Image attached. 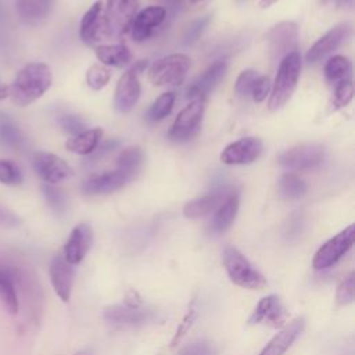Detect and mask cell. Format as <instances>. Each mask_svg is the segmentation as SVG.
<instances>
[{
  "mask_svg": "<svg viewBox=\"0 0 355 355\" xmlns=\"http://www.w3.org/2000/svg\"><path fill=\"white\" fill-rule=\"evenodd\" d=\"M223 266L232 283L248 290H262L266 287V277L252 266V263L236 247L226 245L222 254Z\"/></svg>",
  "mask_w": 355,
  "mask_h": 355,
  "instance_id": "3",
  "label": "cell"
},
{
  "mask_svg": "<svg viewBox=\"0 0 355 355\" xmlns=\"http://www.w3.org/2000/svg\"><path fill=\"white\" fill-rule=\"evenodd\" d=\"M205 110V100L194 98L191 100L175 118L168 137L172 141H187L194 137L201 128V122L204 118Z\"/></svg>",
  "mask_w": 355,
  "mask_h": 355,
  "instance_id": "8",
  "label": "cell"
},
{
  "mask_svg": "<svg viewBox=\"0 0 355 355\" xmlns=\"http://www.w3.org/2000/svg\"><path fill=\"white\" fill-rule=\"evenodd\" d=\"M270 92V79L268 76H258V79L255 80V85L252 87L251 96L254 98L255 103H261L266 98V96Z\"/></svg>",
  "mask_w": 355,
  "mask_h": 355,
  "instance_id": "42",
  "label": "cell"
},
{
  "mask_svg": "<svg viewBox=\"0 0 355 355\" xmlns=\"http://www.w3.org/2000/svg\"><path fill=\"white\" fill-rule=\"evenodd\" d=\"M101 136H103V129H100V128L83 130V132L72 136L71 139H68L65 143V147L71 153L80 154V155H89V154H93L94 150L97 148Z\"/></svg>",
  "mask_w": 355,
  "mask_h": 355,
  "instance_id": "27",
  "label": "cell"
},
{
  "mask_svg": "<svg viewBox=\"0 0 355 355\" xmlns=\"http://www.w3.org/2000/svg\"><path fill=\"white\" fill-rule=\"evenodd\" d=\"M51 69L44 62L26 64L14 78L8 87V96L12 101L25 107L40 98L51 86Z\"/></svg>",
  "mask_w": 355,
  "mask_h": 355,
  "instance_id": "1",
  "label": "cell"
},
{
  "mask_svg": "<svg viewBox=\"0 0 355 355\" xmlns=\"http://www.w3.org/2000/svg\"><path fill=\"white\" fill-rule=\"evenodd\" d=\"M227 69V64L226 61H215L212 62L200 76H197L191 85L187 87V98H202L205 100V97L218 86L219 80L223 78V75L226 73Z\"/></svg>",
  "mask_w": 355,
  "mask_h": 355,
  "instance_id": "19",
  "label": "cell"
},
{
  "mask_svg": "<svg viewBox=\"0 0 355 355\" xmlns=\"http://www.w3.org/2000/svg\"><path fill=\"white\" fill-rule=\"evenodd\" d=\"M24 180L19 166L10 159H0V183L6 186H18Z\"/></svg>",
  "mask_w": 355,
  "mask_h": 355,
  "instance_id": "36",
  "label": "cell"
},
{
  "mask_svg": "<svg viewBox=\"0 0 355 355\" xmlns=\"http://www.w3.org/2000/svg\"><path fill=\"white\" fill-rule=\"evenodd\" d=\"M19 223L17 215L14 212H11L10 209H7L6 207L0 205V226L4 227H14Z\"/></svg>",
  "mask_w": 355,
  "mask_h": 355,
  "instance_id": "45",
  "label": "cell"
},
{
  "mask_svg": "<svg viewBox=\"0 0 355 355\" xmlns=\"http://www.w3.org/2000/svg\"><path fill=\"white\" fill-rule=\"evenodd\" d=\"M6 97H8V86H6V85L0 80V100H4Z\"/></svg>",
  "mask_w": 355,
  "mask_h": 355,
  "instance_id": "48",
  "label": "cell"
},
{
  "mask_svg": "<svg viewBox=\"0 0 355 355\" xmlns=\"http://www.w3.org/2000/svg\"><path fill=\"white\" fill-rule=\"evenodd\" d=\"M139 0H107L101 12V37L119 39L129 32Z\"/></svg>",
  "mask_w": 355,
  "mask_h": 355,
  "instance_id": "4",
  "label": "cell"
},
{
  "mask_svg": "<svg viewBox=\"0 0 355 355\" xmlns=\"http://www.w3.org/2000/svg\"><path fill=\"white\" fill-rule=\"evenodd\" d=\"M232 191H227L226 189H218L208 194L197 197V198L186 202V205L183 207V215L186 218H191V219L207 216L211 212L216 211L218 207L226 200V197Z\"/></svg>",
  "mask_w": 355,
  "mask_h": 355,
  "instance_id": "22",
  "label": "cell"
},
{
  "mask_svg": "<svg viewBox=\"0 0 355 355\" xmlns=\"http://www.w3.org/2000/svg\"><path fill=\"white\" fill-rule=\"evenodd\" d=\"M351 61L344 55H334L329 58L324 65V76L330 85H337L341 80L349 79Z\"/></svg>",
  "mask_w": 355,
  "mask_h": 355,
  "instance_id": "31",
  "label": "cell"
},
{
  "mask_svg": "<svg viewBox=\"0 0 355 355\" xmlns=\"http://www.w3.org/2000/svg\"><path fill=\"white\" fill-rule=\"evenodd\" d=\"M176 100L175 92H165L162 93L148 108L147 119L151 122H158L168 116L173 108Z\"/></svg>",
  "mask_w": 355,
  "mask_h": 355,
  "instance_id": "33",
  "label": "cell"
},
{
  "mask_svg": "<svg viewBox=\"0 0 355 355\" xmlns=\"http://www.w3.org/2000/svg\"><path fill=\"white\" fill-rule=\"evenodd\" d=\"M146 61H139L135 64L130 69L122 73L119 78L115 94H114V107L118 112L126 114L129 112L140 97V82H139V73L146 68Z\"/></svg>",
  "mask_w": 355,
  "mask_h": 355,
  "instance_id": "11",
  "label": "cell"
},
{
  "mask_svg": "<svg viewBox=\"0 0 355 355\" xmlns=\"http://www.w3.org/2000/svg\"><path fill=\"white\" fill-rule=\"evenodd\" d=\"M42 191H43V196H44L47 204L50 205V208L55 214L62 215L67 209V198H65V194L62 193V190H60L54 184L43 183Z\"/></svg>",
  "mask_w": 355,
  "mask_h": 355,
  "instance_id": "35",
  "label": "cell"
},
{
  "mask_svg": "<svg viewBox=\"0 0 355 355\" xmlns=\"http://www.w3.org/2000/svg\"><path fill=\"white\" fill-rule=\"evenodd\" d=\"M104 320L116 329H133L153 323L158 319V312L150 308H132L128 305H111L103 312Z\"/></svg>",
  "mask_w": 355,
  "mask_h": 355,
  "instance_id": "9",
  "label": "cell"
},
{
  "mask_svg": "<svg viewBox=\"0 0 355 355\" xmlns=\"http://www.w3.org/2000/svg\"><path fill=\"white\" fill-rule=\"evenodd\" d=\"M354 97V85L351 82V79H345L341 80L336 85L334 89V105L337 108H343L347 107L351 100Z\"/></svg>",
  "mask_w": 355,
  "mask_h": 355,
  "instance_id": "39",
  "label": "cell"
},
{
  "mask_svg": "<svg viewBox=\"0 0 355 355\" xmlns=\"http://www.w3.org/2000/svg\"><path fill=\"white\" fill-rule=\"evenodd\" d=\"M258 72L254 69H244L240 72V75L236 79V85H234V90L239 96L241 97H247L251 94L252 87L255 85V80L258 79Z\"/></svg>",
  "mask_w": 355,
  "mask_h": 355,
  "instance_id": "38",
  "label": "cell"
},
{
  "mask_svg": "<svg viewBox=\"0 0 355 355\" xmlns=\"http://www.w3.org/2000/svg\"><path fill=\"white\" fill-rule=\"evenodd\" d=\"M162 1H164V3H168L171 7H178V6L182 4L183 0H162Z\"/></svg>",
  "mask_w": 355,
  "mask_h": 355,
  "instance_id": "50",
  "label": "cell"
},
{
  "mask_svg": "<svg viewBox=\"0 0 355 355\" xmlns=\"http://www.w3.org/2000/svg\"><path fill=\"white\" fill-rule=\"evenodd\" d=\"M15 270V266L0 263V300L11 315H17L19 309Z\"/></svg>",
  "mask_w": 355,
  "mask_h": 355,
  "instance_id": "24",
  "label": "cell"
},
{
  "mask_svg": "<svg viewBox=\"0 0 355 355\" xmlns=\"http://www.w3.org/2000/svg\"><path fill=\"white\" fill-rule=\"evenodd\" d=\"M53 7V0H17L15 8L19 18L29 24L36 25L47 18Z\"/></svg>",
  "mask_w": 355,
  "mask_h": 355,
  "instance_id": "26",
  "label": "cell"
},
{
  "mask_svg": "<svg viewBox=\"0 0 355 355\" xmlns=\"http://www.w3.org/2000/svg\"><path fill=\"white\" fill-rule=\"evenodd\" d=\"M354 294H355V273L351 272L338 284L336 291V301L338 305L351 304L354 301Z\"/></svg>",
  "mask_w": 355,
  "mask_h": 355,
  "instance_id": "37",
  "label": "cell"
},
{
  "mask_svg": "<svg viewBox=\"0 0 355 355\" xmlns=\"http://www.w3.org/2000/svg\"><path fill=\"white\" fill-rule=\"evenodd\" d=\"M208 22H209V17H204V18L196 21V22L187 29L186 36H184V43H186V44L194 43V42L200 37V35L202 33V31H204V28L207 26Z\"/></svg>",
  "mask_w": 355,
  "mask_h": 355,
  "instance_id": "43",
  "label": "cell"
},
{
  "mask_svg": "<svg viewBox=\"0 0 355 355\" xmlns=\"http://www.w3.org/2000/svg\"><path fill=\"white\" fill-rule=\"evenodd\" d=\"M97 60L105 67L122 68L130 62V51L126 44H103L96 49Z\"/></svg>",
  "mask_w": 355,
  "mask_h": 355,
  "instance_id": "28",
  "label": "cell"
},
{
  "mask_svg": "<svg viewBox=\"0 0 355 355\" xmlns=\"http://www.w3.org/2000/svg\"><path fill=\"white\" fill-rule=\"evenodd\" d=\"M196 319H197V311H196L194 305L191 304L190 308H189V311H187L186 315L183 316L180 324L178 326L176 333L173 334V338H172V341H171V347H176V345L182 341V338L186 336V333H189V330H190L191 326L194 324Z\"/></svg>",
  "mask_w": 355,
  "mask_h": 355,
  "instance_id": "40",
  "label": "cell"
},
{
  "mask_svg": "<svg viewBox=\"0 0 355 355\" xmlns=\"http://www.w3.org/2000/svg\"><path fill=\"white\" fill-rule=\"evenodd\" d=\"M111 79V71L108 67L105 65H100V64H93L92 67H89V69L86 71V82L87 86L93 90H101L103 87L107 86V83Z\"/></svg>",
  "mask_w": 355,
  "mask_h": 355,
  "instance_id": "34",
  "label": "cell"
},
{
  "mask_svg": "<svg viewBox=\"0 0 355 355\" xmlns=\"http://www.w3.org/2000/svg\"><path fill=\"white\" fill-rule=\"evenodd\" d=\"M33 168L39 178L49 184H57L73 176V169L67 161L47 151H39L33 155Z\"/></svg>",
  "mask_w": 355,
  "mask_h": 355,
  "instance_id": "12",
  "label": "cell"
},
{
  "mask_svg": "<svg viewBox=\"0 0 355 355\" xmlns=\"http://www.w3.org/2000/svg\"><path fill=\"white\" fill-rule=\"evenodd\" d=\"M355 239V226L349 225L331 239H329L324 244H322L313 255L312 266L316 270H323L331 268L337 263L352 247Z\"/></svg>",
  "mask_w": 355,
  "mask_h": 355,
  "instance_id": "7",
  "label": "cell"
},
{
  "mask_svg": "<svg viewBox=\"0 0 355 355\" xmlns=\"http://www.w3.org/2000/svg\"><path fill=\"white\" fill-rule=\"evenodd\" d=\"M0 141L11 150H24L26 147L25 135L6 114H0Z\"/></svg>",
  "mask_w": 355,
  "mask_h": 355,
  "instance_id": "29",
  "label": "cell"
},
{
  "mask_svg": "<svg viewBox=\"0 0 355 355\" xmlns=\"http://www.w3.org/2000/svg\"><path fill=\"white\" fill-rule=\"evenodd\" d=\"M93 241L92 227L87 223H79L75 226L64 245L62 255L71 265H78L86 257Z\"/></svg>",
  "mask_w": 355,
  "mask_h": 355,
  "instance_id": "18",
  "label": "cell"
},
{
  "mask_svg": "<svg viewBox=\"0 0 355 355\" xmlns=\"http://www.w3.org/2000/svg\"><path fill=\"white\" fill-rule=\"evenodd\" d=\"M50 280L55 294L60 297L61 301L68 302L72 293L73 279H75V269L73 265L68 263L62 254H57L50 261Z\"/></svg>",
  "mask_w": 355,
  "mask_h": 355,
  "instance_id": "17",
  "label": "cell"
},
{
  "mask_svg": "<svg viewBox=\"0 0 355 355\" xmlns=\"http://www.w3.org/2000/svg\"><path fill=\"white\" fill-rule=\"evenodd\" d=\"M263 144L259 137L245 136L227 144L222 154L220 161L226 165H248L259 158Z\"/></svg>",
  "mask_w": 355,
  "mask_h": 355,
  "instance_id": "14",
  "label": "cell"
},
{
  "mask_svg": "<svg viewBox=\"0 0 355 355\" xmlns=\"http://www.w3.org/2000/svg\"><path fill=\"white\" fill-rule=\"evenodd\" d=\"M324 3H330L334 4L336 7H345V8H352L354 6V0H323Z\"/></svg>",
  "mask_w": 355,
  "mask_h": 355,
  "instance_id": "47",
  "label": "cell"
},
{
  "mask_svg": "<svg viewBox=\"0 0 355 355\" xmlns=\"http://www.w3.org/2000/svg\"><path fill=\"white\" fill-rule=\"evenodd\" d=\"M212 352L211 347L205 341H197L186 345L178 355H209Z\"/></svg>",
  "mask_w": 355,
  "mask_h": 355,
  "instance_id": "44",
  "label": "cell"
},
{
  "mask_svg": "<svg viewBox=\"0 0 355 355\" xmlns=\"http://www.w3.org/2000/svg\"><path fill=\"white\" fill-rule=\"evenodd\" d=\"M288 312L282 300L276 294L266 295L259 300L254 312L248 318V324H263L272 329L283 327L287 322Z\"/></svg>",
  "mask_w": 355,
  "mask_h": 355,
  "instance_id": "13",
  "label": "cell"
},
{
  "mask_svg": "<svg viewBox=\"0 0 355 355\" xmlns=\"http://www.w3.org/2000/svg\"><path fill=\"white\" fill-rule=\"evenodd\" d=\"M300 73L301 55L298 51H293L287 54L279 64V69L268 101V108L270 111H279L287 104L294 90L297 89Z\"/></svg>",
  "mask_w": 355,
  "mask_h": 355,
  "instance_id": "2",
  "label": "cell"
},
{
  "mask_svg": "<svg viewBox=\"0 0 355 355\" xmlns=\"http://www.w3.org/2000/svg\"><path fill=\"white\" fill-rule=\"evenodd\" d=\"M73 355H93V352L90 349H80V351H78Z\"/></svg>",
  "mask_w": 355,
  "mask_h": 355,
  "instance_id": "51",
  "label": "cell"
},
{
  "mask_svg": "<svg viewBox=\"0 0 355 355\" xmlns=\"http://www.w3.org/2000/svg\"><path fill=\"white\" fill-rule=\"evenodd\" d=\"M129 180V176L116 169L112 172H105L87 178L82 184V191L87 196L110 194L122 189Z\"/></svg>",
  "mask_w": 355,
  "mask_h": 355,
  "instance_id": "20",
  "label": "cell"
},
{
  "mask_svg": "<svg viewBox=\"0 0 355 355\" xmlns=\"http://www.w3.org/2000/svg\"><path fill=\"white\" fill-rule=\"evenodd\" d=\"M125 305L128 306H132V308H139L143 305V301H141V297L139 295V293L133 288H130L126 295H125V301H123Z\"/></svg>",
  "mask_w": 355,
  "mask_h": 355,
  "instance_id": "46",
  "label": "cell"
},
{
  "mask_svg": "<svg viewBox=\"0 0 355 355\" xmlns=\"http://www.w3.org/2000/svg\"><path fill=\"white\" fill-rule=\"evenodd\" d=\"M190 69V58L183 53L169 54L148 68V79L155 86H180Z\"/></svg>",
  "mask_w": 355,
  "mask_h": 355,
  "instance_id": "5",
  "label": "cell"
},
{
  "mask_svg": "<svg viewBox=\"0 0 355 355\" xmlns=\"http://www.w3.org/2000/svg\"><path fill=\"white\" fill-rule=\"evenodd\" d=\"M239 205H240L239 194L236 191H232L226 197V200L218 207L212 220L208 225V233L211 236H219L225 233L234 222L239 212Z\"/></svg>",
  "mask_w": 355,
  "mask_h": 355,
  "instance_id": "23",
  "label": "cell"
},
{
  "mask_svg": "<svg viewBox=\"0 0 355 355\" xmlns=\"http://www.w3.org/2000/svg\"><path fill=\"white\" fill-rule=\"evenodd\" d=\"M144 161V155L140 147L130 146L121 151L116 158V169L123 172L126 176L133 179V176L140 171Z\"/></svg>",
  "mask_w": 355,
  "mask_h": 355,
  "instance_id": "30",
  "label": "cell"
},
{
  "mask_svg": "<svg viewBox=\"0 0 355 355\" xmlns=\"http://www.w3.org/2000/svg\"><path fill=\"white\" fill-rule=\"evenodd\" d=\"M191 4H198V3H202V1H205V0H189Z\"/></svg>",
  "mask_w": 355,
  "mask_h": 355,
  "instance_id": "52",
  "label": "cell"
},
{
  "mask_svg": "<svg viewBox=\"0 0 355 355\" xmlns=\"http://www.w3.org/2000/svg\"><path fill=\"white\" fill-rule=\"evenodd\" d=\"M298 39L300 28L294 21H283L272 26L266 36L270 60L280 62L287 54L297 51Z\"/></svg>",
  "mask_w": 355,
  "mask_h": 355,
  "instance_id": "10",
  "label": "cell"
},
{
  "mask_svg": "<svg viewBox=\"0 0 355 355\" xmlns=\"http://www.w3.org/2000/svg\"><path fill=\"white\" fill-rule=\"evenodd\" d=\"M324 147L319 143H301L279 154L277 162L286 171L304 172L319 166L324 159Z\"/></svg>",
  "mask_w": 355,
  "mask_h": 355,
  "instance_id": "6",
  "label": "cell"
},
{
  "mask_svg": "<svg viewBox=\"0 0 355 355\" xmlns=\"http://www.w3.org/2000/svg\"><path fill=\"white\" fill-rule=\"evenodd\" d=\"M103 1L97 0L82 17L80 21V39L86 44H94L101 40V12Z\"/></svg>",
  "mask_w": 355,
  "mask_h": 355,
  "instance_id": "25",
  "label": "cell"
},
{
  "mask_svg": "<svg viewBox=\"0 0 355 355\" xmlns=\"http://www.w3.org/2000/svg\"><path fill=\"white\" fill-rule=\"evenodd\" d=\"M306 183L293 172L283 173L279 180V193L283 198L297 200L306 193Z\"/></svg>",
  "mask_w": 355,
  "mask_h": 355,
  "instance_id": "32",
  "label": "cell"
},
{
  "mask_svg": "<svg viewBox=\"0 0 355 355\" xmlns=\"http://www.w3.org/2000/svg\"><path fill=\"white\" fill-rule=\"evenodd\" d=\"M304 326V318H295L269 340V343L262 348L259 355H283L302 333Z\"/></svg>",
  "mask_w": 355,
  "mask_h": 355,
  "instance_id": "21",
  "label": "cell"
},
{
  "mask_svg": "<svg viewBox=\"0 0 355 355\" xmlns=\"http://www.w3.org/2000/svg\"><path fill=\"white\" fill-rule=\"evenodd\" d=\"M351 35V25L349 24H340L327 31L323 36H320L306 51L305 60L309 64H315L323 60L326 55L336 51Z\"/></svg>",
  "mask_w": 355,
  "mask_h": 355,
  "instance_id": "15",
  "label": "cell"
},
{
  "mask_svg": "<svg viewBox=\"0 0 355 355\" xmlns=\"http://www.w3.org/2000/svg\"><path fill=\"white\" fill-rule=\"evenodd\" d=\"M276 1H279V0H259V6H261L262 8H268V7H270L272 4H275Z\"/></svg>",
  "mask_w": 355,
  "mask_h": 355,
  "instance_id": "49",
  "label": "cell"
},
{
  "mask_svg": "<svg viewBox=\"0 0 355 355\" xmlns=\"http://www.w3.org/2000/svg\"><path fill=\"white\" fill-rule=\"evenodd\" d=\"M166 18V8L162 6H150L139 11L130 25L129 33L135 42H144Z\"/></svg>",
  "mask_w": 355,
  "mask_h": 355,
  "instance_id": "16",
  "label": "cell"
},
{
  "mask_svg": "<svg viewBox=\"0 0 355 355\" xmlns=\"http://www.w3.org/2000/svg\"><path fill=\"white\" fill-rule=\"evenodd\" d=\"M58 122H60L61 129H62L65 133L72 135V136H75V135H78V133L86 130V129H85V128H86V126H85V122H83L78 115H72V114L62 115Z\"/></svg>",
  "mask_w": 355,
  "mask_h": 355,
  "instance_id": "41",
  "label": "cell"
},
{
  "mask_svg": "<svg viewBox=\"0 0 355 355\" xmlns=\"http://www.w3.org/2000/svg\"><path fill=\"white\" fill-rule=\"evenodd\" d=\"M237 1H244V0H237Z\"/></svg>",
  "mask_w": 355,
  "mask_h": 355,
  "instance_id": "53",
  "label": "cell"
}]
</instances>
